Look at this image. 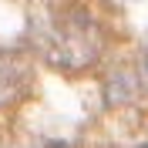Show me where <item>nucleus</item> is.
<instances>
[{"instance_id":"obj_1","label":"nucleus","mask_w":148,"mask_h":148,"mask_svg":"<svg viewBox=\"0 0 148 148\" xmlns=\"http://www.w3.org/2000/svg\"><path fill=\"white\" fill-rule=\"evenodd\" d=\"M44 51L61 67H84L101 54V30H98V24L88 10L71 7L57 20L47 24Z\"/></svg>"},{"instance_id":"obj_2","label":"nucleus","mask_w":148,"mask_h":148,"mask_svg":"<svg viewBox=\"0 0 148 148\" xmlns=\"http://www.w3.org/2000/svg\"><path fill=\"white\" fill-rule=\"evenodd\" d=\"M27 61L20 54H10V51H0V104L14 101L24 88H27Z\"/></svg>"},{"instance_id":"obj_3","label":"nucleus","mask_w":148,"mask_h":148,"mask_svg":"<svg viewBox=\"0 0 148 148\" xmlns=\"http://www.w3.org/2000/svg\"><path fill=\"white\" fill-rule=\"evenodd\" d=\"M40 148H67L64 141H47V145H40Z\"/></svg>"},{"instance_id":"obj_4","label":"nucleus","mask_w":148,"mask_h":148,"mask_svg":"<svg viewBox=\"0 0 148 148\" xmlns=\"http://www.w3.org/2000/svg\"><path fill=\"white\" fill-rule=\"evenodd\" d=\"M141 148H148V145H141Z\"/></svg>"}]
</instances>
